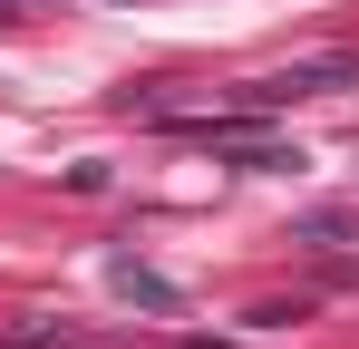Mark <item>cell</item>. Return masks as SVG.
Instances as JSON below:
<instances>
[{
    "label": "cell",
    "instance_id": "obj_1",
    "mask_svg": "<svg viewBox=\"0 0 359 349\" xmlns=\"http://www.w3.org/2000/svg\"><path fill=\"white\" fill-rule=\"evenodd\" d=\"M330 88H359V58L350 49H330V58H301V68H272V78H252L243 88V107H292V97H330Z\"/></svg>",
    "mask_w": 359,
    "mask_h": 349
},
{
    "label": "cell",
    "instance_id": "obj_2",
    "mask_svg": "<svg viewBox=\"0 0 359 349\" xmlns=\"http://www.w3.org/2000/svg\"><path fill=\"white\" fill-rule=\"evenodd\" d=\"M107 282H117L126 301H146V310H175V282H165V272H146L136 252H117V262H107Z\"/></svg>",
    "mask_w": 359,
    "mask_h": 349
}]
</instances>
